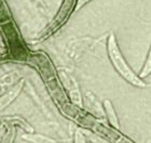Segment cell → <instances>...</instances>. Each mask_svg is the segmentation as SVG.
I'll return each instance as SVG.
<instances>
[{
    "label": "cell",
    "mask_w": 151,
    "mask_h": 143,
    "mask_svg": "<svg viewBox=\"0 0 151 143\" xmlns=\"http://www.w3.org/2000/svg\"><path fill=\"white\" fill-rule=\"evenodd\" d=\"M108 54L111 60V63L113 64L116 72L121 75L125 80H127L129 83L137 87H145V83L140 79V77L133 73V70L129 68L127 63L125 62L124 57H122V53L120 51L118 44H116V37L113 34H111L108 38Z\"/></svg>",
    "instance_id": "6da1fadb"
},
{
    "label": "cell",
    "mask_w": 151,
    "mask_h": 143,
    "mask_svg": "<svg viewBox=\"0 0 151 143\" xmlns=\"http://www.w3.org/2000/svg\"><path fill=\"white\" fill-rule=\"evenodd\" d=\"M60 76H62V80H63L64 85L66 86V88L69 91L70 98L73 100V102L75 104L81 106L82 105V100H81V94H80V91H79L78 85L75 81L73 77L68 75L65 72H62L60 73Z\"/></svg>",
    "instance_id": "7a4b0ae2"
},
{
    "label": "cell",
    "mask_w": 151,
    "mask_h": 143,
    "mask_svg": "<svg viewBox=\"0 0 151 143\" xmlns=\"http://www.w3.org/2000/svg\"><path fill=\"white\" fill-rule=\"evenodd\" d=\"M21 87H22V83H19V85H17V86L13 87L9 92H6V94H3L2 97L0 98V111L3 110L6 105H9L10 103L17 97V94H19V91H21Z\"/></svg>",
    "instance_id": "3957f363"
},
{
    "label": "cell",
    "mask_w": 151,
    "mask_h": 143,
    "mask_svg": "<svg viewBox=\"0 0 151 143\" xmlns=\"http://www.w3.org/2000/svg\"><path fill=\"white\" fill-rule=\"evenodd\" d=\"M105 108H106V113H107V117L108 119H109V121L111 123V125H113L114 127H119V124H118V118H116V112H114V110H113L112 105H111V103L108 100H106L105 101Z\"/></svg>",
    "instance_id": "277c9868"
},
{
    "label": "cell",
    "mask_w": 151,
    "mask_h": 143,
    "mask_svg": "<svg viewBox=\"0 0 151 143\" xmlns=\"http://www.w3.org/2000/svg\"><path fill=\"white\" fill-rule=\"evenodd\" d=\"M23 138L32 143H57L54 140H51L49 138L40 136V134H24Z\"/></svg>",
    "instance_id": "5b68a950"
},
{
    "label": "cell",
    "mask_w": 151,
    "mask_h": 143,
    "mask_svg": "<svg viewBox=\"0 0 151 143\" xmlns=\"http://www.w3.org/2000/svg\"><path fill=\"white\" fill-rule=\"evenodd\" d=\"M151 73V48H150V51H149V54H148V57H147V60H146V63H145V66L142 68V73H140V78H145Z\"/></svg>",
    "instance_id": "8992f818"
},
{
    "label": "cell",
    "mask_w": 151,
    "mask_h": 143,
    "mask_svg": "<svg viewBox=\"0 0 151 143\" xmlns=\"http://www.w3.org/2000/svg\"><path fill=\"white\" fill-rule=\"evenodd\" d=\"M90 1H92V0H77V6H76V10L78 11V10H80L83 6H85L86 3H88Z\"/></svg>",
    "instance_id": "52a82bcc"
},
{
    "label": "cell",
    "mask_w": 151,
    "mask_h": 143,
    "mask_svg": "<svg viewBox=\"0 0 151 143\" xmlns=\"http://www.w3.org/2000/svg\"><path fill=\"white\" fill-rule=\"evenodd\" d=\"M76 143H85L84 137L82 136V134L80 131H78V132L76 134Z\"/></svg>",
    "instance_id": "ba28073f"
},
{
    "label": "cell",
    "mask_w": 151,
    "mask_h": 143,
    "mask_svg": "<svg viewBox=\"0 0 151 143\" xmlns=\"http://www.w3.org/2000/svg\"><path fill=\"white\" fill-rule=\"evenodd\" d=\"M92 139H93V141H94L95 143H107V142H105L104 140H101V139H99V138H95V137H93Z\"/></svg>",
    "instance_id": "9c48e42d"
}]
</instances>
